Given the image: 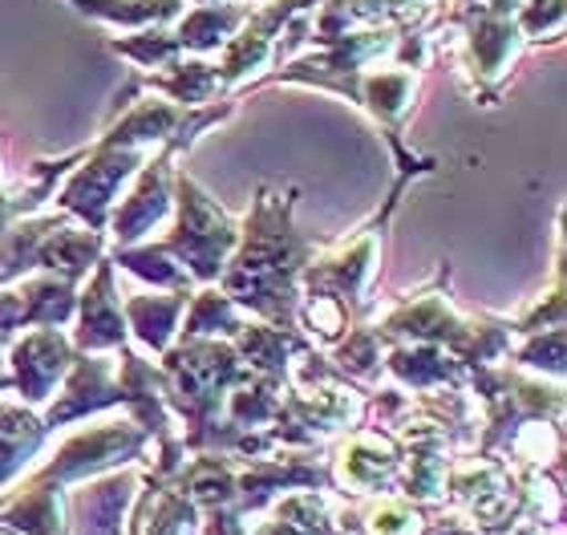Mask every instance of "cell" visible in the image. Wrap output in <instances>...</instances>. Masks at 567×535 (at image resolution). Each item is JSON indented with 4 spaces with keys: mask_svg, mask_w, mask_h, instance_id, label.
<instances>
[{
    "mask_svg": "<svg viewBox=\"0 0 567 535\" xmlns=\"http://www.w3.org/2000/svg\"><path fill=\"white\" fill-rule=\"evenodd\" d=\"M41 426L24 410L0 405V483L21 471V463H29V454L37 451Z\"/></svg>",
    "mask_w": 567,
    "mask_h": 535,
    "instance_id": "cell-1",
    "label": "cell"
},
{
    "mask_svg": "<svg viewBox=\"0 0 567 535\" xmlns=\"http://www.w3.org/2000/svg\"><path fill=\"white\" fill-rule=\"evenodd\" d=\"M369 532L373 535H417V515L402 503H381L369 512Z\"/></svg>",
    "mask_w": 567,
    "mask_h": 535,
    "instance_id": "cell-2",
    "label": "cell"
}]
</instances>
